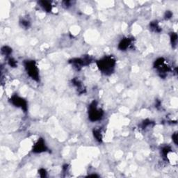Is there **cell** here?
<instances>
[{"mask_svg": "<svg viewBox=\"0 0 178 178\" xmlns=\"http://www.w3.org/2000/svg\"><path fill=\"white\" fill-rule=\"evenodd\" d=\"M177 36L176 33H173L172 36H171V41H172V43L173 45H175L176 43H177Z\"/></svg>", "mask_w": 178, "mask_h": 178, "instance_id": "obj_10", "label": "cell"}, {"mask_svg": "<svg viewBox=\"0 0 178 178\" xmlns=\"http://www.w3.org/2000/svg\"><path fill=\"white\" fill-rule=\"evenodd\" d=\"M177 134H173V140L174 141L175 143V144H177Z\"/></svg>", "mask_w": 178, "mask_h": 178, "instance_id": "obj_12", "label": "cell"}, {"mask_svg": "<svg viewBox=\"0 0 178 178\" xmlns=\"http://www.w3.org/2000/svg\"><path fill=\"white\" fill-rule=\"evenodd\" d=\"M46 150H47V146L43 139L38 140V141L36 143L33 148V152H36V153H41V152H45Z\"/></svg>", "mask_w": 178, "mask_h": 178, "instance_id": "obj_5", "label": "cell"}, {"mask_svg": "<svg viewBox=\"0 0 178 178\" xmlns=\"http://www.w3.org/2000/svg\"><path fill=\"white\" fill-rule=\"evenodd\" d=\"M93 134H94L95 138L96 139V140H97L100 142L102 141V133H101L100 129H95V130H94Z\"/></svg>", "mask_w": 178, "mask_h": 178, "instance_id": "obj_8", "label": "cell"}, {"mask_svg": "<svg viewBox=\"0 0 178 178\" xmlns=\"http://www.w3.org/2000/svg\"><path fill=\"white\" fill-rule=\"evenodd\" d=\"M97 65L102 73L109 75L114 70L115 60L112 56H106L97 62Z\"/></svg>", "mask_w": 178, "mask_h": 178, "instance_id": "obj_1", "label": "cell"}, {"mask_svg": "<svg viewBox=\"0 0 178 178\" xmlns=\"http://www.w3.org/2000/svg\"><path fill=\"white\" fill-rule=\"evenodd\" d=\"M9 65H10L11 66H12V67H15V65H16V61H15V60H14V59H9Z\"/></svg>", "mask_w": 178, "mask_h": 178, "instance_id": "obj_11", "label": "cell"}, {"mask_svg": "<svg viewBox=\"0 0 178 178\" xmlns=\"http://www.w3.org/2000/svg\"><path fill=\"white\" fill-rule=\"evenodd\" d=\"M11 102L14 106L17 107H20L22 109L26 111L27 109V102L24 100L22 97H19L17 95H14L11 97Z\"/></svg>", "mask_w": 178, "mask_h": 178, "instance_id": "obj_4", "label": "cell"}, {"mask_svg": "<svg viewBox=\"0 0 178 178\" xmlns=\"http://www.w3.org/2000/svg\"><path fill=\"white\" fill-rule=\"evenodd\" d=\"M102 115H103V112L97 107V103L95 102H92L90 105L89 111V118L90 121L92 122L100 121L102 118Z\"/></svg>", "mask_w": 178, "mask_h": 178, "instance_id": "obj_2", "label": "cell"}, {"mask_svg": "<svg viewBox=\"0 0 178 178\" xmlns=\"http://www.w3.org/2000/svg\"><path fill=\"white\" fill-rule=\"evenodd\" d=\"M40 4H41V6L43 8L44 10H45L46 11H52V6L51 5V3L49 2V1H41L40 2Z\"/></svg>", "mask_w": 178, "mask_h": 178, "instance_id": "obj_7", "label": "cell"}, {"mask_svg": "<svg viewBox=\"0 0 178 178\" xmlns=\"http://www.w3.org/2000/svg\"><path fill=\"white\" fill-rule=\"evenodd\" d=\"M1 52H2L3 54H5V55L9 56L11 53V52H12V49H11L10 47H7V46H6V47L4 46V47H2V49H1Z\"/></svg>", "mask_w": 178, "mask_h": 178, "instance_id": "obj_9", "label": "cell"}, {"mask_svg": "<svg viewBox=\"0 0 178 178\" xmlns=\"http://www.w3.org/2000/svg\"><path fill=\"white\" fill-rule=\"evenodd\" d=\"M131 41L129 38H124L120 42L119 45H118V48L121 50H125L130 45Z\"/></svg>", "mask_w": 178, "mask_h": 178, "instance_id": "obj_6", "label": "cell"}, {"mask_svg": "<svg viewBox=\"0 0 178 178\" xmlns=\"http://www.w3.org/2000/svg\"><path fill=\"white\" fill-rule=\"evenodd\" d=\"M25 67L29 76L33 80L38 81L39 72L35 62L33 61H27L25 63Z\"/></svg>", "mask_w": 178, "mask_h": 178, "instance_id": "obj_3", "label": "cell"}]
</instances>
